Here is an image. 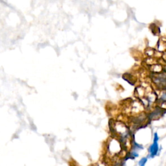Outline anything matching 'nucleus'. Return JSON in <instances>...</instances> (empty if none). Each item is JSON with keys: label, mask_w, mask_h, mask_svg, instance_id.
<instances>
[{"label": "nucleus", "mask_w": 166, "mask_h": 166, "mask_svg": "<svg viewBox=\"0 0 166 166\" xmlns=\"http://www.w3.org/2000/svg\"><path fill=\"white\" fill-rule=\"evenodd\" d=\"M122 145L119 140L116 138H112L108 143V151L109 154L112 156H116L120 154L121 150H123Z\"/></svg>", "instance_id": "f03ea898"}, {"label": "nucleus", "mask_w": 166, "mask_h": 166, "mask_svg": "<svg viewBox=\"0 0 166 166\" xmlns=\"http://www.w3.org/2000/svg\"><path fill=\"white\" fill-rule=\"evenodd\" d=\"M148 151H149L148 158H153L154 157H155L159 152L158 141H153V143H152V144L149 146V147Z\"/></svg>", "instance_id": "423d86ee"}, {"label": "nucleus", "mask_w": 166, "mask_h": 166, "mask_svg": "<svg viewBox=\"0 0 166 166\" xmlns=\"http://www.w3.org/2000/svg\"><path fill=\"white\" fill-rule=\"evenodd\" d=\"M160 93L158 95V101L157 103L158 106L163 108V110H166V89L159 90Z\"/></svg>", "instance_id": "39448f33"}, {"label": "nucleus", "mask_w": 166, "mask_h": 166, "mask_svg": "<svg viewBox=\"0 0 166 166\" xmlns=\"http://www.w3.org/2000/svg\"><path fill=\"white\" fill-rule=\"evenodd\" d=\"M123 79L124 80H125L126 81H127L131 85H134V84H135L134 78L131 74H124V75H123Z\"/></svg>", "instance_id": "6e6552de"}, {"label": "nucleus", "mask_w": 166, "mask_h": 166, "mask_svg": "<svg viewBox=\"0 0 166 166\" xmlns=\"http://www.w3.org/2000/svg\"><path fill=\"white\" fill-rule=\"evenodd\" d=\"M165 110L160 107L159 106H156L153 108V110H151L150 112L147 113V116H148L149 121L156 120L158 119L159 118H161L163 114H164Z\"/></svg>", "instance_id": "20e7f679"}, {"label": "nucleus", "mask_w": 166, "mask_h": 166, "mask_svg": "<svg viewBox=\"0 0 166 166\" xmlns=\"http://www.w3.org/2000/svg\"><path fill=\"white\" fill-rule=\"evenodd\" d=\"M151 71L153 73H159L163 71V68L160 64H154L153 65L151 68Z\"/></svg>", "instance_id": "0eeeda50"}, {"label": "nucleus", "mask_w": 166, "mask_h": 166, "mask_svg": "<svg viewBox=\"0 0 166 166\" xmlns=\"http://www.w3.org/2000/svg\"><path fill=\"white\" fill-rule=\"evenodd\" d=\"M153 84L158 90L166 89V71L153 73L151 76Z\"/></svg>", "instance_id": "f257e3e1"}, {"label": "nucleus", "mask_w": 166, "mask_h": 166, "mask_svg": "<svg viewBox=\"0 0 166 166\" xmlns=\"http://www.w3.org/2000/svg\"><path fill=\"white\" fill-rule=\"evenodd\" d=\"M131 121L133 125L136 126H141L145 124L146 122L149 121L147 114L145 112H141L140 114H136L135 116L132 117Z\"/></svg>", "instance_id": "7ed1b4c3"}, {"label": "nucleus", "mask_w": 166, "mask_h": 166, "mask_svg": "<svg viewBox=\"0 0 166 166\" xmlns=\"http://www.w3.org/2000/svg\"><path fill=\"white\" fill-rule=\"evenodd\" d=\"M165 71H166V68H165Z\"/></svg>", "instance_id": "9d476101"}, {"label": "nucleus", "mask_w": 166, "mask_h": 166, "mask_svg": "<svg viewBox=\"0 0 166 166\" xmlns=\"http://www.w3.org/2000/svg\"><path fill=\"white\" fill-rule=\"evenodd\" d=\"M147 160H148V157H143L140 160V161L138 162V165L139 166H145L146 163H147Z\"/></svg>", "instance_id": "1a4fd4ad"}]
</instances>
